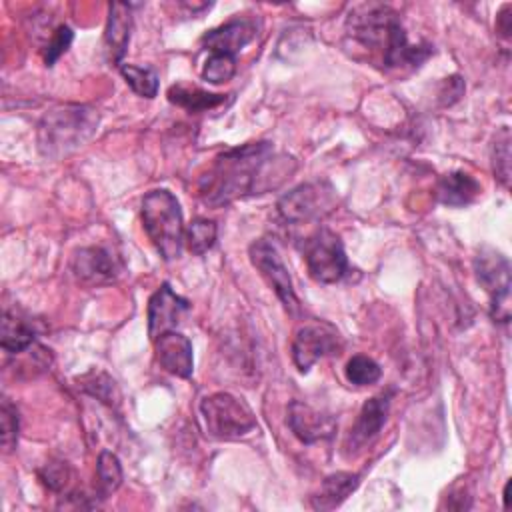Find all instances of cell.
<instances>
[{"mask_svg":"<svg viewBox=\"0 0 512 512\" xmlns=\"http://www.w3.org/2000/svg\"><path fill=\"white\" fill-rule=\"evenodd\" d=\"M146 236L164 260L180 256L184 246V218L178 198L164 188L150 190L140 204Z\"/></svg>","mask_w":512,"mask_h":512,"instance_id":"3","label":"cell"},{"mask_svg":"<svg viewBox=\"0 0 512 512\" xmlns=\"http://www.w3.org/2000/svg\"><path fill=\"white\" fill-rule=\"evenodd\" d=\"M492 168L496 178L502 182V186L508 188L510 184V134L508 128H502L496 134V140L492 144Z\"/></svg>","mask_w":512,"mask_h":512,"instance_id":"27","label":"cell"},{"mask_svg":"<svg viewBox=\"0 0 512 512\" xmlns=\"http://www.w3.org/2000/svg\"><path fill=\"white\" fill-rule=\"evenodd\" d=\"M154 342V354L158 364L178 378H190L194 370L192 342L176 330L160 334Z\"/></svg>","mask_w":512,"mask_h":512,"instance_id":"16","label":"cell"},{"mask_svg":"<svg viewBox=\"0 0 512 512\" xmlns=\"http://www.w3.org/2000/svg\"><path fill=\"white\" fill-rule=\"evenodd\" d=\"M74 40V32L70 26L66 24H60L54 34L50 36V40L46 42V48H44V64L50 68L56 64V60L70 48Z\"/></svg>","mask_w":512,"mask_h":512,"instance_id":"31","label":"cell"},{"mask_svg":"<svg viewBox=\"0 0 512 512\" xmlns=\"http://www.w3.org/2000/svg\"><path fill=\"white\" fill-rule=\"evenodd\" d=\"M72 274L78 282L88 286H102L116 280L120 274V266L114 258V254L102 246H86L78 248L72 254L70 262Z\"/></svg>","mask_w":512,"mask_h":512,"instance_id":"12","label":"cell"},{"mask_svg":"<svg viewBox=\"0 0 512 512\" xmlns=\"http://www.w3.org/2000/svg\"><path fill=\"white\" fill-rule=\"evenodd\" d=\"M344 374H346V380L354 386H370V384L380 380L382 368L374 358L364 356V354H356L346 362Z\"/></svg>","mask_w":512,"mask_h":512,"instance_id":"25","label":"cell"},{"mask_svg":"<svg viewBox=\"0 0 512 512\" xmlns=\"http://www.w3.org/2000/svg\"><path fill=\"white\" fill-rule=\"evenodd\" d=\"M18 410L10 404L8 398L2 400L0 406V438H2V448L4 452H12L16 442H18Z\"/></svg>","mask_w":512,"mask_h":512,"instance_id":"29","label":"cell"},{"mask_svg":"<svg viewBox=\"0 0 512 512\" xmlns=\"http://www.w3.org/2000/svg\"><path fill=\"white\" fill-rule=\"evenodd\" d=\"M36 340V322L22 314L20 310L4 308L2 312V330L0 344L8 354H20L34 346Z\"/></svg>","mask_w":512,"mask_h":512,"instance_id":"18","label":"cell"},{"mask_svg":"<svg viewBox=\"0 0 512 512\" xmlns=\"http://www.w3.org/2000/svg\"><path fill=\"white\" fill-rule=\"evenodd\" d=\"M390 400H392V392H380L362 404L344 442V448L348 454L362 450L370 440L378 436V432L386 424V418L390 412Z\"/></svg>","mask_w":512,"mask_h":512,"instance_id":"11","label":"cell"},{"mask_svg":"<svg viewBox=\"0 0 512 512\" xmlns=\"http://www.w3.org/2000/svg\"><path fill=\"white\" fill-rule=\"evenodd\" d=\"M286 424L292 434L304 444L328 440L336 432V420L302 400H292L286 410Z\"/></svg>","mask_w":512,"mask_h":512,"instance_id":"14","label":"cell"},{"mask_svg":"<svg viewBox=\"0 0 512 512\" xmlns=\"http://www.w3.org/2000/svg\"><path fill=\"white\" fill-rule=\"evenodd\" d=\"M478 194H480V182L462 170L444 174L436 186L438 200L444 206H454V208L468 206L470 202L476 200Z\"/></svg>","mask_w":512,"mask_h":512,"instance_id":"19","label":"cell"},{"mask_svg":"<svg viewBox=\"0 0 512 512\" xmlns=\"http://www.w3.org/2000/svg\"><path fill=\"white\" fill-rule=\"evenodd\" d=\"M292 158L274 156L270 142H248L220 154L200 180V198L210 206H226L248 194L276 188L292 170Z\"/></svg>","mask_w":512,"mask_h":512,"instance_id":"1","label":"cell"},{"mask_svg":"<svg viewBox=\"0 0 512 512\" xmlns=\"http://www.w3.org/2000/svg\"><path fill=\"white\" fill-rule=\"evenodd\" d=\"M40 478L54 492L68 494V492L74 490V488H70V484L74 480V474H72V470H70V466L66 462H48L40 470Z\"/></svg>","mask_w":512,"mask_h":512,"instance_id":"28","label":"cell"},{"mask_svg":"<svg viewBox=\"0 0 512 512\" xmlns=\"http://www.w3.org/2000/svg\"><path fill=\"white\" fill-rule=\"evenodd\" d=\"M82 382H84L82 388H84L86 392H90L92 396L100 398L102 402L112 404L114 398L118 400L116 384H114V380H112L108 374H104V372H90L88 376L82 378Z\"/></svg>","mask_w":512,"mask_h":512,"instance_id":"30","label":"cell"},{"mask_svg":"<svg viewBox=\"0 0 512 512\" xmlns=\"http://www.w3.org/2000/svg\"><path fill=\"white\" fill-rule=\"evenodd\" d=\"M168 100L176 106H182L184 110L192 112H206L212 110L220 104H224L226 96L224 94H210L204 92L196 86H186V84H176L168 88Z\"/></svg>","mask_w":512,"mask_h":512,"instance_id":"21","label":"cell"},{"mask_svg":"<svg viewBox=\"0 0 512 512\" xmlns=\"http://www.w3.org/2000/svg\"><path fill=\"white\" fill-rule=\"evenodd\" d=\"M508 8H510V4H506V6L502 8V14L498 16V32H500L504 38L510 36V16H506Z\"/></svg>","mask_w":512,"mask_h":512,"instance_id":"32","label":"cell"},{"mask_svg":"<svg viewBox=\"0 0 512 512\" xmlns=\"http://www.w3.org/2000/svg\"><path fill=\"white\" fill-rule=\"evenodd\" d=\"M256 36V22L250 18H232L212 30H208L200 44L210 54H230L236 56L246 44H250Z\"/></svg>","mask_w":512,"mask_h":512,"instance_id":"15","label":"cell"},{"mask_svg":"<svg viewBox=\"0 0 512 512\" xmlns=\"http://www.w3.org/2000/svg\"><path fill=\"white\" fill-rule=\"evenodd\" d=\"M358 484H360V474L334 472L322 480L318 492L310 498V504L316 510H332L340 506L358 488Z\"/></svg>","mask_w":512,"mask_h":512,"instance_id":"20","label":"cell"},{"mask_svg":"<svg viewBox=\"0 0 512 512\" xmlns=\"http://www.w3.org/2000/svg\"><path fill=\"white\" fill-rule=\"evenodd\" d=\"M342 336L326 320H308L298 326L292 338V360L300 372H308L320 358L342 352Z\"/></svg>","mask_w":512,"mask_h":512,"instance_id":"10","label":"cell"},{"mask_svg":"<svg viewBox=\"0 0 512 512\" xmlns=\"http://www.w3.org/2000/svg\"><path fill=\"white\" fill-rule=\"evenodd\" d=\"M276 208L284 222L300 224V222L318 220L336 208V192L324 180L306 182L286 192L278 200Z\"/></svg>","mask_w":512,"mask_h":512,"instance_id":"9","label":"cell"},{"mask_svg":"<svg viewBox=\"0 0 512 512\" xmlns=\"http://www.w3.org/2000/svg\"><path fill=\"white\" fill-rule=\"evenodd\" d=\"M100 124V114L88 104H64L46 112L38 124V148L48 158H60L88 142Z\"/></svg>","mask_w":512,"mask_h":512,"instance_id":"2","label":"cell"},{"mask_svg":"<svg viewBox=\"0 0 512 512\" xmlns=\"http://www.w3.org/2000/svg\"><path fill=\"white\" fill-rule=\"evenodd\" d=\"M96 476H98V490H100L102 498L110 496L112 492H116L120 488V484H122V466H120V460L114 452L102 450L98 454Z\"/></svg>","mask_w":512,"mask_h":512,"instance_id":"24","label":"cell"},{"mask_svg":"<svg viewBox=\"0 0 512 512\" xmlns=\"http://www.w3.org/2000/svg\"><path fill=\"white\" fill-rule=\"evenodd\" d=\"M248 256H250L252 266L260 272V276L266 280V284L274 290V294L280 300V304L284 306V310L292 316H298L302 312V304L294 290L292 276H290L280 252L276 250V246L266 238L254 240L248 248Z\"/></svg>","mask_w":512,"mask_h":512,"instance_id":"8","label":"cell"},{"mask_svg":"<svg viewBox=\"0 0 512 512\" xmlns=\"http://www.w3.org/2000/svg\"><path fill=\"white\" fill-rule=\"evenodd\" d=\"M120 74L138 96L154 98L158 94V72L152 66L122 64Z\"/></svg>","mask_w":512,"mask_h":512,"instance_id":"23","label":"cell"},{"mask_svg":"<svg viewBox=\"0 0 512 512\" xmlns=\"http://www.w3.org/2000/svg\"><path fill=\"white\" fill-rule=\"evenodd\" d=\"M400 26L396 10L380 2L356 4L346 16V34L364 48L380 50L382 56Z\"/></svg>","mask_w":512,"mask_h":512,"instance_id":"5","label":"cell"},{"mask_svg":"<svg viewBox=\"0 0 512 512\" xmlns=\"http://www.w3.org/2000/svg\"><path fill=\"white\" fill-rule=\"evenodd\" d=\"M190 310V302L176 294L168 282L160 284L148 300V336L156 340L160 334L176 330L182 316Z\"/></svg>","mask_w":512,"mask_h":512,"instance_id":"13","label":"cell"},{"mask_svg":"<svg viewBox=\"0 0 512 512\" xmlns=\"http://www.w3.org/2000/svg\"><path fill=\"white\" fill-rule=\"evenodd\" d=\"M216 238H218V226L214 220H208V218H194L184 228V244L196 256L206 254L216 244Z\"/></svg>","mask_w":512,"mask_h":512,"instance_id":"22","label":"cell"},{"mask_svg":"<svg viewBox=\"0 0 512 512\" xmlns=\"http://www.w3.org/2000/svg\"><path fill=\"white\" fill-rule=\"evenodd\" d=\"M304 262L310 278L318 284H334L348 272L342 240L328 228L316 230L304 242Z\"/></svg>","mask_w":512,"mask_h":512,"instance_id":"7","label":"cell"},{"mask_svg":"<svg viewBox=\"0 0 512 512\" xmlns=\"http://www.w3.org/2000/svg\"><path fill=\"white\" fill-rule=\"evenodd\" d=\"M236 74V56L210 54L202 66V78L210 84H224Z\"/></svg>","mask_w":512,"mask_h":512,"instance_id":"26","label":"cell"},{"mask_svg":"<svg viewBox=\"0 0 512 512\" xmlns=\"http://www.w3.org/2000/svg\"><path fill=\"white\" fill-rule=\"evenodd\" d=\"M508 488H510V482H506V486H504V508H508V506H510V496H508Z\"/></svg>","mask_w":512,"mask_h":512,"instance_id":"33","label":"cell"},{"mask_svg":"<svg viewBox=\"0 0 512 512\" xmlns=\"http://www.w3.org/2000/svg\"><path fill=\"white\" fill-rule=\"evenodd\" d=\"M132 32V10L128 4L112 2L108 6V20L104 30V50L114 66H122Z\"/></svg>","mask_w":512,"mask_h":512,"instance_id":"17","label":"cell"},{"mask_svg":"<svg viewBox=\"0 0 512 512\" xmlns=\"http://www.w3.org/2000/svg\"><path fill=\"white\" fill-rule=\"evenodd\" d=\"M206 434L216 440H238L256 428L250 406L230 392H214L200 402Z\"/></svg>","mask_w":512,"mask_h":512,"instance_id":"4","label":"cell"},{"mask_svg":"<svg viewBox=\"0 0 512 512\" xmlns=\"http://www.w3.org/2000/svg\"><path fill=\"white\" fill-rule=\"evenodd\" d=\"M478 282L490 294V316L494 322L510 320V262L494 248H480L474 256Z\"/></svg>","mask_w":512,"mask_h":512,"instance_id":"6","label":"cell"}]
</instances>
